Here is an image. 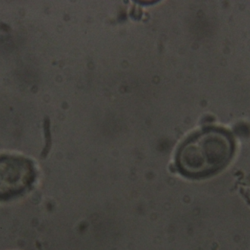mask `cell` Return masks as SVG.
<instances>
[{
  "mask_svg": "<svg viewBox=\"0 0 250 250\" xmlns=\"http://www.w3.org/2000/svg\"><path fill=\"white\" fill-rule=\"evenodd\" d=\"M235 145L228 131L208 127L194 134L179 148L178 168L187 177H208L226 167L233 158Z\"/></svg>",
  "mask_w": 250,
  "mask_h": 250,
  "instance_id": "6da1fadb",
  "label": "cell"
},
{
  "mask_svg": "<svg viewBox=\"0 0 250 250\" xmlns=\"http://www.w3.org/2000/svg\"><path fill=\"white\" fill-rule=\"evenodd\" d=\"M35 179V167L30 160L17 156L0 155V201L22 195Z\"/></svg>",
  "mask_w": 250,
  "mask_h": 250,
  "instance_id": "7a4b0ae2",
  "label": "cell"
}]
</instances>
